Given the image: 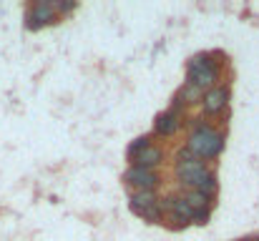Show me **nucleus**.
Returning <instances> with one entry per match:
<instances>
[{"mask_svg": "<svg viewBox=\"0 0 259 241\" xmlns=\"http://www.w3.org/2000/svg\"><path fill=\"white\" fill-rule=\"evenodd\" d=\"M186 149L196 156V159H214L224 151V133L211 128V126H204V128H196L189 133L186 138Z\"/></svg>", "mask_w": 259, "mask_h": 241, "instance_id": "1", "label": "nucleus"}, {"mask_svg": "<svg viewBox=\"0 0 259 241\" xmlns=\"http://www.w3.org/2000/svg\"><path fill=\"white\" fill-rule=\"evenodd\" d=\"M211 176V171L206 168L204 161H189V163H176V178L184 188H199L206 178Z\"/></svg>", "mask_w": 259, "mask_h": 241, "instance_id": "2", "label": "nucleus"}, {"mask_svg": "<svg viewBox=\"0 0 259 241\" xmlns=\"http://www.w3.org/2000/svg\"><path fill=\"white\" fill-rule=\"evenodd\" d=\"M123 181L134 191H156L161 186L159 171H149V168H139V166H128L123 173Z\"/></svg>", "mask_w": 259, "mask_h": 241, "instance_id": "3", "label": "nucleus"}, {"mask_svg": "<svg viewBox=\"0 0 259 241\" xmlns=\"http://www.w3.org/2000/svg\"><path fill=\"white\" fill-rule=\"evenodd\" d=\"M199 103H201L204 116H219V113H224L227 106H229V88L219 83V85L204 90V95H201Z\"/></svg>", "mask_w": 259, "mask_h": 241, "instance_id": "4", "label": "nucleus"}, {"mask_svg": "<svg viewBox=\"0 0 259 241\" xmlns=\"http://www.w3.org/2000/svg\"><path fill=\"white\" fill-rule=\"evenodd\" d=\"M189 68V80L191 85H196L199 90H209L214 85H219V73L214 63H204V66H186Z\"/></svg>", "mask_w": 259, "mask_h": 241, "instance_id": "5", "label": "nucleus"}, {"mask_svg": "<svg viewBox=\"0 0 259 241\" xmlns=\"http://www.w3.org/2000/svg\"><path fill=\"white\" fill-rule=\"evenodd\" d=\"M25 20H28L25 25H28L30 30H38V28H43V25L56 23V20H58V13L53 10L51 3H35V5L28 8V18H25Z\"/></svg>", "mask_w": 259, "mask_h": 241, "instance_id": "6", "label": "nucleus"}, {"mask_svg": "<svg viewBox=\"0 0 259 241\" xmlns=\"http://www.w3.org/2000/svg\"><path fill=\"white\" fill-rule=\"evenodd\" d=\"M164 163V151L159 146H146L144 151H139L136 156H131V166H139V168H149V171H156L159 166Z\"/></svg>", "mask_w": 259, "mask_h": 241, "instance_id": "7", "label": "nucleus"}, {"mask_svg": "<svg viewBox=\"0 0 259 241\" xmlns=\"http://www.w3.org/2000/svg\"><path fill=\"white\" fill-rule=\"evenodd\" d=\"M184 201H186V206L196 214V211H211V206H214V196H206V194H201V191H196V188H184V194H179Z\"/></svg>", "mask_w": 259, "mask_h": 241, "instance_id": "8", "label": "nucleus"}, {"mask_svg": "<svg viewBox=\"0 0 259 241\" xmlns=\"http://www.w3.org/2000/svg\"><path fill=\"white\" fill-rule=\"evenodd\" d=\"M181 118H184V116H179V113H174V111H164V113L156 116L154 128H156L159 136H174V133L181 128Z\"/></svg>", "mask_w": 259, "mask_h": 241, "instance_id": "9", "label": "nucleus"}, {"mask_svg": "<svg viewBox=\"0 0 259 241\" xmlns=\"http://www.w3.org/2000/svg\"><path fill=\"white\" fill-rule=\"evenodd\" d=\"M171 221H179L181 226L184 224H191V219H194V211L186 206V201L181 199V196H169V214H166Z\"/></svg>", "mask_w": 259, "mask_h": 241, "instance_id": "10", "label": "nucleus"}, {"mask_svg": "<svg viewBox=\"0 0 259 241\" xmlns=\"http://www.w3.org/2000/svg\"><path fill=\"white\" fill-rule=\"evenodd\" d=\"M156 201H159V194L156 191H131V211H136V214L146 211Z\"/></svg>", "mask_w": 259, "mask_h": 241, "instance_id": "11", "label": "nucleus"}, {"mask_svg": "<svg viewBox=\"0 0 259 241\" xmlns=\"http://www.w3.org/2000/svg\"><path fill=\"white\" fill-rule=\"evenodd\" d=\"M139 216H144L146 221H151V224H159L161 219H164V211L159 209V204H154V206H149L146 211H141Z\"/></svg>", "mask_w": 259, "mask_h": 241, "instance_id": "12", "label": "nucleus"}, {"mask_svg": "<svg viewBox=\"0 0 259 241\" xmlns=\"http://www.w3.org/2000/svg\"><path fill=\"white\" fill-rule=\"evenodd\" d=\"M146 146H151V138H149V136H139V138L128 146V156H136V154H139V151H144Z\"/></svg>", "mask_w": 259, "mask_h": 241, "instance_id": "13", "label": "nucleus"}, {"mask_svg": "<svg viewBox=\"0 0 259 241\" xmlns=\"http://www.w3.org/2000/svg\"><path fill=\"white\" fill-rule=\"evenodd\" d=\"M189 161H199V159H196V156H194L186 146H181V149L176 151V163H189Z\"/></svg>", "mask_w": 259, "mask_h": 241, "instance_id": "14", "label": "nucleus"}, {"mask_svg": "<svg viewBox=\"0 0 259 241\" xmlns=\"http://www.w3.org/2000/svg\"><path fill=\"white\" fill-rule=\"evenodd\" d=\"M209 214H211V211H196L191 221H194V224H199V226H204V224L209 221Z\"/></svg>", "mask_w": 259, "mask_h": 241, "instance_id": "15", "label": "nucleus"}, {"mask_svg": "<svg viewBox=\"0 0 259 241\" xmlns=\"http://www.w3.org/2000/svg\"><path fill=\"white\" fill-rule=\"evenodd\" d=\"M244 241H259V236H247Z\"/></svg>", "mask_w": 259, "mask_h": 241, "instance_id": "16", "label": "nucleus"}]
</instances>
